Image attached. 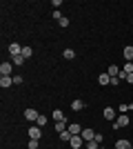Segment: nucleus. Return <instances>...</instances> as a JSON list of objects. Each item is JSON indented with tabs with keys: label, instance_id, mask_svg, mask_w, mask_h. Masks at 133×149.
<instances>
[{
	"label": "nucleus",
	"instance_id": "f257e3e1",
	"mask_svg": "<svg viewBox=\"0 0 133 149\" xmlns=\"http://www.w3.org/2000/svg\"><path fill=\"white\" fill-rule=\"evenodd\" d=\"M127 125H129V116L127 113H120V116L113 120V129H120V127H127Z\"/></svg>",
	"mask_w": 133,
	"mask_h": 149
},
{
	"label": "nucleus",
	"instance_id": "f03ea898",
	"mask_svg": "<svg viewBox=\"0 0 133 149\" xmlns=\"http://www.w3.org/2000/svg\"><path fill=\"white\" fill-rule=\"evenodd\" d=\"M11 71H13V62L5 60L2 65H0V76H11Z\"/></svg>",
	"mask_w": 133,
	"mask_h": 149
},
{
	"label": "nucleus",
	"instance_id": "7ed1b4c3",
	"mask_svg": "<svg viewBox=\"0 0 133 149\" xmlns=\"http://www.w3.org/2000/svg\"><path fill=\"white\" fill-rule=\"evenodd\" d=\"M40 129H42V127H38V125H36V127H29V129H27L29 131V138H31V140H40V136H42Z\"/></svg>",
	"mask_w": 133,
	"mask_h": 149
},
{
	"label": "nucleus",
	"instance_id": "20e7f679",
	"mask_svg": "<svg viewBox=\"0 0 133 149\" xmlns=\"http://www.w3.org/2000/svg\"><path fill=\"white\" fill-rule=\"evenodd\" d=\"M9 54H11V58L20 56V54H22V45H20V42H11V45H9Z\"/></svg>",
	"mask_w": 133,
	"mask_h": 149
},
{
	"label": "nucleus",
	"instance_id": "39448f33",
	"mask_svg": "<svg viewBox=\"0 0 133 149\" xmlns=\"http://www.w3.org/2000/svg\"><path fill=\"white\" fill-rule=\"evenodd\" d=\"M69 145H71V149H80L82 145H87L82 140V136H71V140H69Z\"/></svg>",
	"mask_w": 133,
	"mask_h": 149
},
{
	"label": "nucleus",
	"instance_id": "423d86ee",
	"mask_svg": "<svg viewBox=\"0 0 133 149\" xmlns=\"http://www.w3.org/2000/svg\"><path fill=\"white\" fill-rule=\"evenodd\" d=\"M82 129H84V127H80L78 123H69V129H67V131H69L71 136H80V134H82Z\"/></svg>",
	"mask_w": 133,
	"mask_h": 149
},
{
	"label": "nucleus",
	"instance_id": "0eeeda50",
	"mask_svg": "<svg viewBox=\"0 0 133 149\" xmlns=\"http://www.w3.org/2000/svg\"><path fill=\"white\" fill-rule=\"evenodd\" d=\"M38 116H40V113L36 111V109H31V107H29V109H25V118L31 120V123H36V120H38Z\"/></svg>",
	"mask_w": 133,
	"mask_h": 149
},
{
	"label": "nucleus",
	"instance_id": "6e6552de",
	"mask_svg": "<svg viewBox=\"0 0 133 149\" xmlns=\"http://www.w3.org/2000/svg\"><path fill=\"white\" fill-rule=\"evenodd\" d=\"M13 85V76H0V87L7 89V87H11Z\"/></svg>",
	"mask_w": 133,
	"mask_h": 149
},
{
	"label": "nucleus",
	"instance_id": "1a4fd4ad",
	"mask_svg": "<svg viewBox=\"0 0 133 149\" xmlns=\"http://www.w3.org/2000/svg\"><path fill=\"white\" fill-rule=\"evenodd\" d=\"M102 116H104L107 120H115V116H118V113H115V109H113V107H104Z\"/></svg>",
	"mask_w": 133,
	"mask_h": 149
},
{
	"label": "nucleus",
	"instance_id": "9d476101",
	"mask_svg": "<svg viewBox=\"0 0 133 149\" xmlns=\"http://www.w3.org/2000/svg\"><path fill=\"white\" fill-rule=\"evenodd\" d=\"M80 136H82L84 143H89V140H93V138H95V131H93V129H82V134H80Z\"/></svg>",
	"mask_w": 133,
	"mask_h": 149
},
{
	"label": "nucleus",
	"instance_id": "9b49d317",
	"mask_svg": "<svg viewBox=\"0 0 133 149\" xmlns=\"http://www.w3.org/2000/svg\"><path fill=\"white\" fill-rule=\"evenodd\" d=\"M122 69L118 67V65H113V62H111V65H109V69H107V74L111 76V78H118V74H120Z\"/></svg>",
	"mask_w": 133,
	"mask_h": 149
},
{
	"label": "nucleus",
	"instance_id": "f8f14e48",
	"mask_svg": "<svg viewBox=\"0 0 133 149\" xmlns=\"http://www.w3.org/2000/svg\"><path fill=\"white\" fill-rule=\"evenodd\" d=\"M71 109H73V111H82V109H84V100L76 98L73 102H71Z\"/></svg>",
	"mask_w": 133,
	"mask_h": 149
},
{
	"label": "nucleus",
	"instance_id": "ddd939ff",
	"mask_svg": "<svg viewBox=\"0 0 133 149\" xmlns=\"http://www.w3.org/2000/svg\"><path fill=\"white\" fill-rule=\"evenodd\" d=\"M133 143H129V140H124V138H120L118 143H115V149H131Z\"/></svg>",
	"mask_w": 133,
	"mask_h": 149
},
{
	"label": "nucleus",
	"instance_id": "4468645a",
	"mask_svg": "<svg viewBox=\"0 0 133 149\" xmlns=\"http://www.w3.org/2000/svg\"><path fill=\"white\" fill-rule=\"evenodd\" d=\"M98 82H100V85H111V76H109L107 71H104V74H100V76H98Z\"/></svg>",
	"mask_w": 133,
	"mask_h": 149
},
{
	"label": "nucleus",
	"instance_id": "2eb2a0df",
	"mask_svg": "<svg viewBox=\"0 0 133 149\" xmlns=\"http://www.w3.org/2000/svg\"><path fill=\"white\" fill-rule=\"evenodd\" d=\"M124 58H127V62H133V47L131 45L124 47Z\"/></svg>",
	"mask_w": 133,
	"mask_h": 149
},
{
	"label": "nucleus",
	"instance_id": "dca6fc26",
	"mask_svg": "<svg viewBox=\"0 0 133 149\" xmlns=\"http://www.w3.org/2000/svg\"><path fill=\"white\" fill-rule=\"evenodd\" d=\"M31 56H33V49L29 47V45H25V47H22V58L27 60V58H31Z\"/></svg>",
	"mask_w": 133,
	"mask_h": 149
},
{
	"label": "nucleus",
	"instance_id": "f3484780",
	"mask_svg": "<svg viewBox=\"0 0 133 149\" xmlns=\"http://www.w3.org/2000/svg\"><path fill=\"white\" fill-rule=\"evenodd\" d=\"M62 56H64V60H73V58H76V51L73 49H64Z\"/></svg>",
	"mask_w": 133,
	"mask_h": 149
},
{
	"label": "nucleus",
	"instance_id": "a211bd4d",
	"mask_svg": "<svg viewBox=\"0 0 133 149\" xmlns=\"http://www.w3.org/2000/svg\"><path fill=\"white\" fill-rule=\"evenodd\" d=\"M51 116H53V120H56V123H60V120H64V113L60 111V109H56V111L51 113Z\"/></svg>",
	"mask_w": 133,
	"mask_h": 149
},
{
	"label": "nucleus",
	"instance_id": "6ab92c4d",
	"mask_svg": "<svg viewBox=\"0 0 133 149\" xmlns=\"http://www.w3.org/2000/svg\"><path fill=\"white\" fill-rule=\"evenodd\" d=\"M47 123H49V120H47V116H42V113H40V116H38V120H36V125H38V127H44Z\"/></svg>",
	"mask_w": 133,
	"mask_h": 149
},
{
	"label": "nucleus",
	"instance_id": "aec40b11",
	"mask_svg": "<svg viewBox=\"0 0 133 149\" xmlns=\"http://www.w3.org/2000/svg\"><path fill=\"white\" fill-rule=\"evenodd\" d=\"M58 25L62 27V29H67V27H69V18H67V16H62V18L58 20Z\"/></svg>",
	"mask_w": 133,
	"mask_h": 149
},
{
	"label": "nucleus",
	"instance_id": "412c9836",
	"mask_svg": "<svg viewBox=\"0 0 133 149\" xmlns=\"http://www.w3.org/2000/svg\"><path fill=\"white\" fill-rule=\"evenodd\" d=\"M60 140H62V143H69V140H71V134H69V131H62V134H60Z\"/></svg>",
	"mask_w": 133,
	"mask_h": 149
},
{
	"label": "nucleus",
	"instance_id": "4be33fe9",
	"mask_svg": "<svg viewBox=\"0 0 133 149\" xmlns=\"http://www.w3.org/2000/svg\"><path fill=\"white\" fill-rule=\"evenodd\" d=\"M11 62H13V65H18V67H20V65L25 62V58H22V54H20V56H16V58H11Z\"/></svg>",
	"mask_w": 133,
	"mask_h": 149
},
{
	"label": "nucleus",
	"instance_id": "5701e85b",
	"mask_svg": "<svg viewBox=\"0 0 133 149\" xmlns=\"http://www.w3.org/2000/svg\"><path fill=\"white\" fill-rule=\"evenodd\" d=\"M87 149H100V143H95V140H89V143H87Z\"/></svg>",
	"mask_w": 133,
	"mask_h": 149
},
{
	"label": "nucleus",
	"instance_id": "b1692460",
	"mask_svg": "<svg viewBox=\"0 0 133 149\" xmlns=\"http://www.w3.org/2000/svg\"><path fill=\"white\" fill-rule=\"evenodd\" d=\"M122 69H124L127 74H133V62H127V65H124V67H122Z\"/></svg>",
	"mask_w": 133,
	"mask_h": 149
},
{
	"label": "nucleus",
	"instance_id": "393cba45",
	"mask_svg": "<svg viewBox=\"0 0 133 149\" xmlns=\"http://www.w3.org/2000/svg\"><path fill=\"white\" fill-rule=\"evenodd\" d=\"M93 140H95V143H104V136H102V134H95V138H93Z\"/></svg>",
	"mask_w": 133,
	"mask_h": 149
},
{
	"label": "nucleus",
	"instance_id": "a878e982",
	"mask_svg": "<svg viewBox=\"0 0 133 149\" xmlns=\"http://www.w3.org/2000/svg\"><path fill=\"white\" fill-rule=\"evenodd\" d=\"M38 143L40 140H29V149H38Z\"/></svg>",
	"mask_w": 133,
	"mask_h": 149
},
{
	"label": "nucleus",
	"instance_id": "bb28decb",
	"mask_svg": "<svg viewBox=\"0 0 133 149\" xmlns=\"http://www.w3.org/2000/svg\"><path fill=\"white\" fill-rule=\"evenodd\" d=\"M13 85H22V76H13Z\"/></svg>",
	"mask_w": 133,
	"mask_h": 149
},
{
	"label": "nucleus",
	"instance_id": "cd10ccee",
	"mask_svg": "<svg viewBox=\"0 0 133 149\" xmlns=\"http://www.w3.org/2000/svg\"><path fill=\"white\" fill-rule=\"evenodd\" d=\"M127 76H129V74H127V71H124V69H122L120 74H118V78H120V80H127Z\"/></svg>",
	"mask_w": 133,
	"mask_h": 149
},
{
	"label": "nucleus",
	"instance_id": "c85d7f7f",
	"mask_svg": "<svg viewBox=\"0 0 133 149\" xmlns=\"http://www.w3.org/2000/svg\"><path fill=\"white\" fill-rule=\"evenodd\" d=\"M53 18H56V20H60V18H62V13H60V9H56V11H53Z\"/></svg>",
	"mask_w": 133,
	"mask_h": 149
},
{
	"label": "nucleus",
	"instance_id": "c756f323",
	"mask_svg": "<svg viewBox=\"0 0 133 149\" xmlns=\"http://www.w3.org/2000/svg\"><path fill=\"white\" fill-rule=\"evenodd\" d=\"M127 82H129V85H133V74H129V76H127Z\"/></svg>",
	"mask_w": 133,
	"mask_h": 149
},
{
	"label": "nucleus",
	"instance_id": "7c9ffc66",
	"mask_svg": "<svg viewBox=\"0 0 133 149\" xmlns=\"http://www.w3.org/2000/svg\"><path fill=\"white\" fill-rule=\"evenodd\" d=\"M131 149H133V145H131Z\"/></svg>",
	"mask_w": 133,
	"mask_h": 149
}]
</instances>
